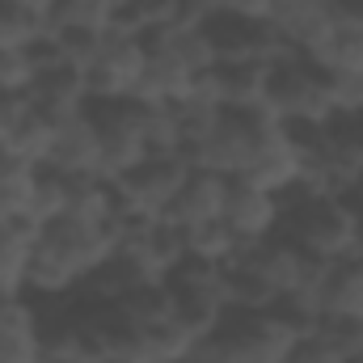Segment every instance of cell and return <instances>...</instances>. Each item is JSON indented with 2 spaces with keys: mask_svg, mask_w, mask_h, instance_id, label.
<instances>
[{
  "mask_svg": "<svg viewBox=\"0 0 363 363\" xmlns=\"http://www.w3.org/2000/svg\"><path fill=\"white\" fill-rule=\"evenodd\" d=\"M114 224H85V220H51L38 224L34 267H30V296L34 300H68L81 291L110 254H114Z\"/></svg>",
  "mask_w": 363,
  "mask_h": 363,
  "instance_id": "1",
  "label": "cell"
},
{
  "mask_svg": "<svg viewBox=\"0 0 363 363\" xmlns=\"http://www.w3.org/2000/svg\"><path fill=\"white\" fill-rule=\"evenodd\" d=\"M355 233H359V211L347 194H308V190L283 194L279 237L296 245L304 258L317 262L355 258Z\"/></svg>",
  "mask_w": 363,
  "mask_h": 363,
  "instance_id": "2",
  "label": "cell"
},
{
  "mask_svg": "<svg viewBox=\"0 0 363 363\" xmlns=\"http://www.w3.org/2000/svg\"><path fill=\"white\" fill-rule=\"evenodd\" d=\"M296 342V330L274 313H250V308H228V317L194 342V359L203 363H287Z\"/></svg>",
  "mask_w": 363,
  "mask_h": 363,
  "instance_id": "3",
  "label": "cell"
},
{
  "mask_svg": "<svg viewBox=\"0 0 363 363\" xmlns=\"http://www.w3.org/2000/svg\"><path fill=\"white\" fill-rule=\"evenodd\" d=\"M283 131V123L274 118L267 106L254 110H224V118L216 123L211 135H203L199 144H186L182 157L190 161V169H211L224 178H245V169L258 161V152Z\"/></svg>",
  "mask_w": 363,
  "mask_h": 363,
  "instance_id": "4",
  "label": "cell"
},
{
  "mask_svg": "<svg viewBox=\"0 0 363 363\" xmlns=\"http://www.w3.org/2000/svg\"><path fill=\"white\" fill-rule=\"evenodd\" d=\"M262 106L271 110L283 127H325L338 114L334 110V97H330L325 68H317L304 55H287V60L271 64L267 101Z\"/></svg>",
  "mask_w": 363,
  "mask_h": 363,
  "instance_id": "5",
  "label": "cell"
},
{
  "mask_svg": "<svg viewBox=\"0 0 363 363\" xmlns=\"http://www.w3.org/2000/svg\"><path fill=\"white\" fill-rule=\"evenodd\" d=\"M165 287L174 296V321L199 342L228 317V291H224V267L203 258H182L165 274Z\"/></svg>",
  "mask_w": 363,
  "mask_h": 363,
  "instance_id": "6",
  "label": "cell"
},
{
  "mask_svg": "<svg viewBox=\"0 0 363 363\" xmlns=\"http://www.w3.org/2000/svg\"><path fill=\"white\" fill-rule=\"evenodd\" d=\"M216 64H279L291 51V43L279 34L271 17H237V13H216L211 21H203Z\"/></svg>",
  "mask_w": 363,
  "mask_h": 363,
  "instance_id": "7",
  "label": "cell"
},
{
  "mask_svg": "<svg viewBox=\"0 0 363 363\" xmlns=\"http://www.w3.org/2000/svg\"><path fill=\"white\" fill-rule=\"evenodd\" d=\"M89 118L101 140V178H123L135 169L148 148H144V101H89Z\"/></svg>",
  "mask_w": 363,
  "mask_h": 363,
  "instance_id": "8",
  "label": "cell"
},
{
  "mask_svg": "<svg viewBox=\"0 0 363 363\" xmlns=\"http://www.w3.org/2000/svg\"><path fill=\"white\" fill-rule=\"evenodd\" d=\"M186 178H190V161L182 152L178 157H144L135 169H127L123 178H114V203L123 211L161 220L169 211V203L178 199Z\"/></svg>",
  "mask_w": 363,
  "mask_h": 363,
  "instance_id": "9",
  "label": "cell"
},
{
  "mask_svg": "<svg viewBox=\"0 0 363 363\" xmlns=\"http://www.w3.org/2000/svg\"><path fill=\"white\" fill-rule=\"evenodd\" d=\"M144 68H148L144 38L106 30V43L97 51V60L85 68L89 97L93 101H127V97H135L140 93V81H144Z\"/></svg>",
  "mask_w": 363,
  "mask_h": 363,
  "instance_id": "10",
  "label": "cell"
},
{
  "mask_svg": "<svg viewBox=\"0 0 363 363\" xmlns=\"http://www.w3.org/2000/svg\"><path fill=\"white\" fill-rule=\"evenodd\" d=\"M279 216H283V199L254 186V182H237L228 186V203H224V224L233 228V237L241 245H254V241H267L279 233Z\"/></svg>",
  "mask_w": 363,
  "mask_h": 363,
  "instance_id": "11",
  "label": "cell"
},
{
  "mask_svg": "<svg viewBox=\"0 0 363 363\" xmlns=\"http://www.w3.org/2000/svg\"><path fill=\"white\" fill-rule=\"evenodd\" d=\"M47 169L68 174V178L101 174V140H97V127H93L89 110L68 114V118H55V135H51Z\"/></svg>",
  "mask_w": 363,
  "mask_h": 363,
  "instance_id": "12",
  "label": "cell"
},
{
  "mask_svg": "<svg viewBox=\"0 0 363 363\" xmlns=\"http://www.w3.org/2000/svg\"><path fill=\"white\" fill-rule=\"evenodd\" d=\"M228 186L233 178L224 174H211V169H190V178L182 182L178 199L169 203V211L161 220H169L174 228L190 233V228H203V224H216L224 216V203H228Z\"/></svg>",
  "mask_w": 363,
  "mask_h": 363,
  "instance_id": "13",
  "label": "cell"
},
{
  "mask_svg": "<svg viewBox=\"0 0 363 363\" xmlns=\"http://www.w3.org/2000/svg\"><path fill=\"white\" fill-rule=\"evenodd\" d=\"M0 363H43L38 304L30 296H0Z\"/></svg>",
  "mask_w": 363,
  "mask_h": 363,
  "instance_id": "14",
  "label": "cell"
},
{
  "mask_svg": "<svg viewBox=\"0 0 363 363\" xmlns=\"http://www.w3.org/2000/svg\"><path fill=\"white\" fill-rule=\"evenodd\" d=\"M26 97H30V106H34V110H43L47 118L81 114V110H89V101H93L85 72H81V68H72V64H60V68L38 72Z\"/></svg>",
  "mask_w": 363,
  "mask_h": 363,
  "instance_id": "15",
  "label": "cell"
},
{
  "mask_svg": "<svg viewBox=\"0 0 363 363\" xmlns=\"http://www.w3.org/2000/svg\"><path fill=\"white\" fill-rule=\"evenodd\" d=\"M38 224L34 220H0V296H30Z\"/></svg>",
  "mask_w": 363,
  "mask_h": 363,
  "instance_id": "16",
  "label": "cell"
},
{
  "mask_svg": "<svg viewBox=\"0 0 363 363\" xmlns=\"http://www.w3.org/2000/svg\"><path fill=\"white\" fill-rule=\"evenodd\" d=\"M267 64H216L203 81L224 110H254L267 101Z\"/></svg>",
  "mask_w": 363,
  "mask_h": 363,
  "instance_id": "17",
  "label": "cell"
},
{
  "mask_svg": "<svg viewBox=\"0 0 363 363\" xmlns=\"http://www.w3.org/2000/svg\"><path fill=\"white\" fill-rule=\"evenodd\" d=\"M325 317H347L363 325V254L330 262L325 279Z\"/></svg>",
  "mask_w": 363,
  "mask_h": 363,
  "instance_id": "18",
  "label": "cell"
},
{
  "mask_svg": "<svg viewBox=\"0 0 363 363\" xmlns=\"http://www.w3.org/2000/svg\"><path fill=\"white\" fill-rule=\"evenodd\" d=\"M51 135H55V118H47L43 110H26L21 114V123L9 131V140L0 144V152L4 157H13V161H21V165H47V152H51Z\"/></svg>",
  "mask_w": 363,
  "mask_h": 363,
  "instance_id": "19",
  "label": "cell"
},
{
  "mask_svg": "<svg viewBox=\"0 0 363 363\" xmlns=\"http://www.w3.org/2000/svg\"><path fill=\"white\" fill-rule=\"evenodd\" d=\"M169 110H174V118H178V127H182V148H186V144H199L203 135H211L216 123L224 118V106L216 101V93L207 89V81H199V85L186 93L182 101H174Z\"/></svg>",
  "mask_w": 363,
  "mask_h": 363,
  "instance_id": "20",
  "label": "cell"
},
{
  "mask_svg": "<svg viewBox=\"0 0 363 363\" xmlns=\"http://www.w3.org/2000/svg\"><path fill=\"white\" fill-rule=\"evenodd\" d=\"M34 178H38L34 165H21L0 152V220H30Z\"/></svg>",
  "mask_w": 363,
  "mask_h": 363,
  "instance_id": "21",
  "label": "cell"
},
{
  "mask_svg": "<svg viewBox=\"0 0 363 363\" xmlns=\"http://www.w3.org/2000/svg\"><path fill=\"white\" fill-rule=\"evenodd\" d=\"M186 237V254L190 258H203V262H216V267H228L237 254H241V241L233 237V228L224 220L216 224H203V228H190L182 233Z\"/></svg>",
  "mask_w": 363,
  "mask_h": 363,
  "instance_id": "22",
  "label": "cell"
},
{
  "mask_svg": "<svg viewBox=\"0 0 363 363\" xmlns=\"http://www.w3.org/2000/svg\"><path fill=\"white\" fill-rule=\"evenodd\" d=\"M114 4L110 0H55L51 30H110Z\"/></svg>",
  "mask_w": 363,
  "mask_h": 363,
  "instance_id": "23",
  "label": "cell"
},
{
  "mask_svg": "<svg viewBox=\"0 0 363 363\" xmlns=\"http://www.w3.org/2000/svg\"><path fill=\"white\" fill-rule=\"evenodd\" d=\"M64 211H68V174H55V169L38 165L30 220H34V224H51V220H60Z\"/></svg>",
  "mask_w": 363,
  "mask_h": 363,
  "instance_id": "24",
  "label": "cell"
},
{
  "mask_svg": "<svg viewBox=\"0 0 363 363\" xmlns=\"http://www.w3.org/2000/svg\"><path fill=\"white\" fill-rule=\"evenodd\" d=\"M313 334L338 355L342 363H355L363 351V325L359 321H347V317H321L317 325H313Z\"/></svg>",
  "mask_w": 363,
  "mask_h": 363,
  "instance_id": "25",
  "label": "cell"
},
{
  "mask_svg": "<svg viewBox=\"0 0 363 363\" xmlns=\"http://www.w3.org/2000/svg\"><path fill=\"white\" fill-rule=\"evenodd\" d=\"M51 26H43L38 17H30L26 9H17L13 0H0V47H30L38 34H47Z\"/></svg>",
  "mask_w": 363,
  "mask_h": 363,
  "instance_id": "26",
  "label": "cell"
},
{
  "mask_svg": "<svg viewBox=\"0 0 363 363\" xmlns=\"http://www.w3.org/2000/svg\"><path fill=\"white\" fill-rule=\"evenodd\" d=\"M34 85V64L26 47H0V93H30Z\"/></svg>",
  "mask_w": 363,
  "mask_h": 363,
  "instance_id": "27",
  "label": "cell"
},
{
  "mask_svg": "<svg viewBox=\"0 0 363 363\" xmlns=\"http://www.w3.org/2000/svg\"><path fill=\"white\" fill-rule=\"evenodd\" d=\"M338 114H363V72H325Z\"/></svg>",
  "mask_w": 363,
  "mask_h": 363,
  "instance_id": "28",
  "label": "cell"
},
{
  "mask_svg": "<svg viewBox=\"0 0 363 363\" xmlns=\"http://www.w3.org/2000/svg\"><path fill=\"white\" fill-rule=\"evenodd\" d=\"M287 363H342L313 330L308 334H296V342H291V355H287Z\"/></svg>",
  "mask_w": 363,
  "mask_h": 363,
  "instance_id": "29",
  "label": "cell"
},
{
  "mask_svg": "<svg viewBox=\"0 0 363 363\" xmlns=\"http://www.w3.org/2000/svg\"><path fill=\"white\" fill-rule=\"evenodd\" d=\"M26 110H30V97H26V93H0V144H4L9 131L21 123Z\"/></svg>",
  "mask_w": 363,
  "mask_h": 363,
  "instance_id": "30",
  "label": "cell"
},
{
  "mask_svg": "<svg viewBox=\"0 0 363 363\" xmlns=\"http://www.w3.org/2000/svg\"><path fill=\"white\" fill-rule=\"evenodd\" d=\"M334 21L347 30H363V0H334Z\"/></svg>",
  "mask_w": 363,
  "mask_h": 363,
  "instance_id": "31",
  "label": "cell"
},
{
  "mask_svg": "<svg viewBox=\"0 0 363 363\" xmlns=\"http://www.w3.org/2000/svg\"><path fill=\"white\" fill-rule=\"evenodd\" d=\"M17 9H26L30 17H38L43 26H51V9H55V0H13Z\"/></svg>",
  "mask_w": 363,
  "mask_h": 363,
  "instance_id": "32",
  "label": "cell"
},
{
  "mask_svg": "<svg viewBox=\"0 0 363 363\" xmlns=\"http://www.w3.org/2000/svg\"><path fill=\"white\" fill-rule=\"evenodd\" d=\"M347 199L355 203V211H363V174H359V178H355V186L347 190Z\"/></svg>",
  "mask_w": 363,
  "mask_h": 363,
  "instance_id": "33",
  "label": "cell"
},
{
  "mask_svg": "<svg viewBox=\"0 0 363 363\" xmlns=\"http://www.w3.org/2000/svg\"><path fill=\"white\" fill-rule=\"evenodd\" d=\"M355 254H363V211H359V233H355Z\"/></svg>",
  "mask_w": 363,
  "mask_h": 363,
  "instance_id": "34",
  "label": "cell"
},
{
  "mask_svg": "<svg viewBox=\"0 0 363 363\" xmlns=\"http://www.w3.org/2000/svg\"><path fill=\"white\" fill-rule=\"evenodd\" d=\"M182 363H203V359H194V355H186V359H182Z\"/></svg>",
  "mask_w": 363,
  "mask_h": 363,
  "instance_id": "35",
  "label": "cell"
},
{
  "mask_svg": "<svg viewBox=\"0 0 363 363\" xmlns=\"http://www.w3.org/2000/svg\"><path fill=\"white\" fill-rule=\"evenodd\" d=\"M355 363H363V351H359V359H355Z\"/></svg>",
  "mask_w": 363,
  "mask_h": 363,
  "instance_id": "36",
  "label": "cell"
},
{
  "mask_svg": "<svg viewBox=\"0 0 363 363\" xmlns=\"http://www.w3.org/2000/svg\"><path fill=\"white\" fill-rule=\"evenodd\" d=\"M359 118H363V114H359Z\"/></svg>",
  "mask_w": 363,
  "mask_h": 363,
  "instance_id": "37",
  "label": "cell"
}]
</instances>
